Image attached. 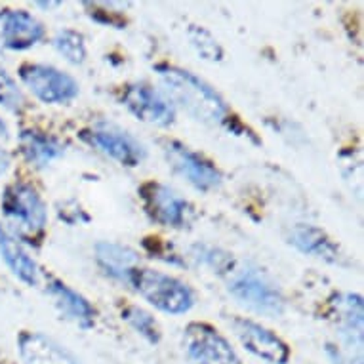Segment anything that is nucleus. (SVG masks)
<instances>
[{
    "instance_id": "aec40b11",
    "label": "nucleus",
    "mask_w": 364,
    "mask_h": 364,
    "mask_svg": "<svg viewBox=\"0 0 364 364\" xmlns=\"http://www.w3.org/2000/svg\"><path fill=\"white\" fill-rule=\"evenodd\" d=\"M122 318L138 334H141L145 340L151 341V343H156V341L161 340V326L155 321V316L147 313L145 309H141V307H138V305H128V307H124Z\"/></svg>"
},
{
    "instance_id": "dca6fc26",
    "label": "nucleus",
    "mask_w": 364,
    "mask_h": 364,
    "mask_svg": "<svg viewBox=\"0 0 364 364\" xmlns=\"http://www.w3.org/2000/svg\"><path fill=\"white\" fill-rule=\"evenodd\" d=\"M94 250H96L97 265L117 281L130 282L132 273L139 267L138 252L132 250L130 246L102 240L97 242Z\"/></svg>"
},
{
    "instance_id": "a211bd4d",
    "label": "nucleus",
    "mask_w": 364,
    "mask_h": 364,
    "mask_svg": "<svg viewBox=\"0 0 364 364\" xmlns=\"http://www.w3.org/2000/svg\"><path fill=\"white\" fill-rule=\"evenodd\" d=\"M19 147L27 162L35 168H46L65 153V147L61 145L60 139L38 130L21 132Z\"/></svg>"
},
{
    "instance_id": "ddd939ff",
    "label": "nucleus",
    "mask_w": 364,
    "mask_h": 364,
    "mask_svg": "<svg viewBox=\"0 0 364 364\" xmlns=\"http://www.w3.org/2000/svg\"><path fill=\"white\" fill-rule=\"evenodd\" d=\"M18 351L23 364H80L69 349L42 332H21Z\"/></svg>"
},
{
    "instance_id": "9d476101",
    "label": "nucleus",
    "mask_w": 364,
    "mask_h": 364,
    "mask_svg": "<svg viewBox=\"0 0 364 364\" xmlns=\"http://www.w3.org/2000/svg\"><path fill=\"white\" fill-rule=\"evenodd\" d=\"M229 326L246 351H250L257 358H263L269 364H287L290 360V347L287 346V341L263 324L245 316H231Z\"/></svg>"
},
{
    "instance_id": "b1692460",
    "label": "nucleus",
    "mask_w": 364,
    "mask_h": 364,
    "mask_svg": "<svg viewBox=\"0 0 364 364\" xmlns=\"http://www.w3.org/2000/svg\"><path fill=\"white\" fill-rule=\"evenodd\" d=\"M8 155L4 153V151L0 149V173H4L6 172V168H8Z\"/></svg>"
},
{
    "instance_id": "f3484780",
    "label": "nucleus",
    "mask_w": 364,
    "mask_h": 364,
    "mask_svg": "<svg viewBox=\"0 0 364 364\" xmlns=\"http://www.w3.org/2000/svg\"><path fill=\"white\" fill-rule=\"evenodd\" d=\"M290 245L296 246L301 254L326 263L340 262V250L328 235L313 225H296L290 233Z\"/></svg>"
},
{
    "instance_id": "4468645a",
    "label": "nucleus",
    "mask_w": 364,
    "mask_h": 364,
    "mask_svg": "<svg viewBox=\"0 0 364 364\" xmlns=\"http://www.w3.org/2000/svg\"><path fill=\"white\" fill-rule=\"evenodd\" d=\"M48 294L50 298L54 299V305L58 307V311L69 323L77 324V326L84 330L92 328L96 324V309H94V305L90 304L82 294L73 290L69 284L54 279V281L48 282Z\"/></svg>"
},
{
    "instance_id": "39448f33",
    "label": "nucleus",
    "mask_w": 364,
    "mask_h": 364,
    "mask_svg": "<svg viewBox=\"0 0 364 364\" xmlns=\"http://www.w3.org/2000/svg\"><path fill=\"white\" fill-rule=\"evenodd\" d=\"M19 78L36 100L48 105L69 103L78 96L77 80L52 65L25 63L19 67Z\"/></svg>"
},
{
    "instance_id": "9b49d317",
    "label": "nucleus",
    "mask_w": 364,
    "mask_h": 364,
    "mask_svg": "<svg viewBox=\"0 0 364 364\" xmlns=\"http://www.w3.org/2000/svg\"><path fill=\"white\" fill-rule=\"evenodd\" d=\"M124 107L145 124L170 126L176 120V107L162 92L145 82L126 86L122 96Z\"/></svg>"
},
{
    "instance_id": "393cba45",
    "label": "nucleus",
    "mask_w": 364,
    "mask_h": 364,
    "mask_svg": "<svg viewBox=\"0 0 364 364\" xmlns=\"http://www.w3.org/2000/svg\"><path fill=\"white\" fill-rule=\"evenodd\" d=\"M8 136H10V132H8L6 122L0 119V139H8Z\"/></svg>"
},
{
    "instance_id": "4be33fe9",
    "label": "nucleus",
    "mask_w": 364,
    "mask_h": 364,
    "mask_svg": "<svg viewBox=\"0 0 364 364\" xmlns=\"http://www.w3.org/2000/svg\"><path fill=\"white\" fill-rule=\"evenodd\" d=\"M0 107L8 109L12 113H19L25 107V97L18 82L2 67H0Z\"/></svg>"
},
{
    "instance_id": "f8f14e48",
    "label": "nucleus",
    "mask_w": 364,
    "mask_h": 364,
    "mask_svg": "<svg viewBox=\"0 0 364 364\" xmlns=\"http://www.w3.org/2000/svg\"><path fill=\"white\" fill-rule=\"evenodd\" d=\"M44 25L27 10H2L0 12V41L8 50H29L44 38Z\"/></svg>"
},
{
    "instance_id": "7ed1b4c3",
    "label": "nucleus",
    "mask_w": 364,
    "mask_h": 364,
    "mask_svg": "<svg viewBox=\"0 0 364 364\" xmlns=\"http://www.w3.org/2000/svg\"><path fill=\"white\" fill-rule=\"evenodd\" d=\"M2 212L8 221L19 229V235L36 239L44 233L48 210L35 187L29 183H12L2 195Z\"/></svg>"
},
{
    "instance_id": "423d86ee",
    "label": "nucleus",
    "mask_w": 364,
    "mask_h": 364,
    "mask_svg": "<svg viewBox=\"0 0 364 364\" xmlns=\"http://www.w3.org/2000/svg\"><path fill=\"white\" fill-rule=\"evenodd\" d=\"M183 349L191 364H242L225 336L208 323H191L187 326Z\"/></svg>"
},
{
    "instance_id": "20e7f679",
    "label": "nucleus",
    "mask_w": 364,
    "mask_h": 364,
    "mask_svg": "<svg viewBox=\"0 0 364 364\" xmlns=\"http://www.w3.org/2000/svg\"><path fill=\"white\" fill-rule=\"evenodd\" d=\"M229 292L237 301L257 315L279 316L284 311V298L281 290L257 269L235 271L229 281Z\"/></svg>"
},
{
    "instance_id": "0eeeda50",
    "label": "nucleus",
    "mask_w": 364,
    "mask_h": 364,
    "mask_svg": "<svg viewBox=\"0 0 364 364\" xmlns=\"http://www.w3.org/2000/svg\"><path fill=\"white\" fill-rule=\"evenodd\" d=\"M80 138L126 168L139 166L145 159L144 145L132 134L114 124L100 122V124L84 128L80 132Z\"/></svg>"
},
{
    "instance_id": "6e6552de",
    "label": "nucleus",
    "mask_w": 364,
    "mask_h": 364,
    "mask_svg": "<svg viewBox=\"0 0 364 364\" xmlns=\"http://www.w3.org/2000/svg\"><path fill=\"white\" fill-rule=\"evenodd\" d=\"M139 195H141L147 215L161 225L181 229V227L189 225L195 218L193 204L162 183L149 181V183L141 186Z\"/></svg>"
},
{
    "instance_id": "f03ea898",
    "label": "nucleus",
    "mask_w": 364,
    "mask_h": 364,
    "mask_svg": "<svg viewBox=\"0 0 364 364\" xmlns=\"http://www.w3.org/2000/svg\"><path fill=\"white\" fill-rule=\"evenodd\" d=\"M130 287L155 309L168 315H183L195 305V294L183 281L155 269L138 267L130 277Z\"/></svg>"
},
{
    "instance_id": "1a4fd4ad",
    "label": "nucleus",
    "mask_w": 364,
    "mask_h": 364,
    "mask_svg": "<svg viewBox=\"0 0 364 364\" xmlns=\"http://www.w3.org/2000/svg\"><path fill=\"white\" fill-rule=\"evenodd\" d=\"M164 155H166L170 166L176 170V173H179L189 186H193L198 191H212V189L220 187V170L208 159H204L203 155L189 149L187 145L168 139L164 144Z\"/></svg>"
},
{
    "instance_id": "6ab92c4d",
    "label": "nucleus",
    "mask_w": 364,
    "mask_h": 364,
    "mask_svg": "<svg viewBox=\"0 0 364 364\" xmlns=\"http://www.w3.org/2000/svg\"><path fill=\"white\" fill-rule=\"evenodd\" d=\"M54 46L73 65H80L86 60V42L84 36L75 29H61L54 36Z\"/></svg>"
},
{
    "instance_id": "f257e3e1",
    "label": "nucleus",
    "mask_w": 364,
    "mask_h": 364,
    "mask_svg": "<svg viewBox=\"0 0 364 364\" xmlns=\"http://www.w3.org/2000/svg\"><path fill=\"white\" fill-rule=\"evenodd\" d=\"M156 73L164 86V96L172 105L208 124H225L229 120V107L223 97L203 78L173 65H156Z\"/></svg>"
},
{
    "instance_id": "2eb2a0df",
    "label": "nucleus",
    "mask_w": 364,
    "mask_h": 364,
    "mask_svg": "<svg viewBox=\"0 0 364 364\" xmlns=\"http://www.w3.org/2000/svg\"><path fill=\"white\" fill-rule=\"evenodd\" d=\"M0 257L6 263V267L12 271L14 277L25 282L27 287H36L41 281V269L36 262L25 250L23 245L16 239L6 227L0 225Z\"/></svg>"
},
{
    "instance_id": "412c9836",
    "label": "nucleus",
    "mask_w": 364,
    "mask_h": 364,
    "mask_svg": "<svg viewBox=\"0 0 364 364\" xmlns=\"http://www.w3.org/2000/svg\"><path fill=\"white\" fill-rule=\"evenodd\" d=\"M191 46L197 50V54L206 61H221L223 60V48L208 29H204L200 25H191L187 31Z\"/></svg>"
},
{
    "instance_id": "a878e982",
    "label": "nucleus",
    "mask_w": 364,
    "mask_h": 364,
    "mask_svg": "<svg viewBox=\"0 0 364 364\" xmlns=\"http://www.w3.org/2000/svg\"><path fill=\"white\" fill-rule=\"evenodd\" d=\"M36 6H41V8H55V6H60V2H36Z\"/></svg>"
},
{
    "instance_id": "5701e85b",
    "label": "nucleus",
    "mask_w": 364,
    "mask_h": 364,
    "mask_svg": "<svg viewBox=\"0 0 364 364\" xmlns=\"http://www.w3.org/2000/svg\"><path fill=\"white\" fill-rule=\"evenodd\" d=\"M326 353H328L332 364H363V357L360 355H353V347L328 346L326 347Z\"/></svg>"
}]
</instances>
